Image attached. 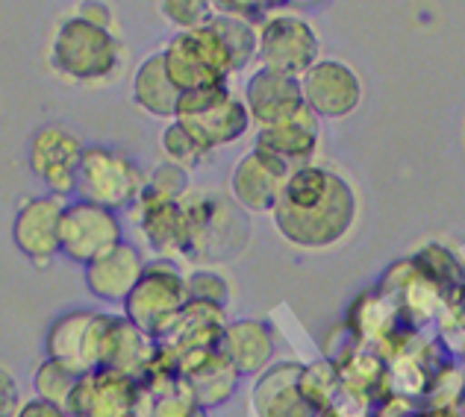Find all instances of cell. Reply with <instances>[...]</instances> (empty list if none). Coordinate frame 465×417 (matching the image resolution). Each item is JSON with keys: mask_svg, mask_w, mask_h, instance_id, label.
Returning <instances> with one entry per match:
<instances>
[{"mask_svg": "<svg viewBox=\"0 0 465 417\" xmlns=\"http://www.w3.org/2000/svg\"><path fill=\"white\" fill-rule=\"evenodd\" d=\"M360 206L351 182L322 165L295 168L272 208L274 227L301 250H327L351 236Z\"/></svg>", "mask_w": 465, "mask_h": 417, "instance_id": "cell-1", "label": "cell"}, {"mask_svg": "<svg viewBox=\"0 0 465 417\" xmlns=\"http://www.w3.org/2000/svg\"><path fill=\"white\" fill-rule=\"evenodd\" d=\"M47 63L71 82H104L121 65V42L113 30L74 15L56 27Z\"/></svg>", "mask_w": 465, "mask_h": 417, "instance_id": "cell-2", "label": "cell"}, {"mask_svg": "<svg viewBox=\"0 0 465 417\" xmlns=\"http://www.w3.org/2000/svg\"><path fill=\"white\" fill-rule=\"evenodd\" d=\"M186 274L171 259H153L144 262V271L127 294V300L121 303V309L139 333L156 341L168 333L177 315L186 309Z\"/></svg>", "mask_w": 465, "mask_h": 417, "instance_id": "cell-3", "label": "cell"}, {"mask_svg": "<svg viewBox=\"0 0 465 417\" xmlns=\"http://www.w3.org/2000/svg\"><path fill=\"white\" fill-rule=\"evenodd\" d=\"M144 189V174L130 156L113 150V147H83L74 194L77 200L104 206L109 212H121L127 206H136Z\"/></svg>", "mask_w": 465, "mask_h": 417, "instance_id": "cell-4", "label": "cell"}, {"mask_svg": "<svg viewBox=\"0 0 465 417\" xmlns=\"http://www.w3.org/2000/svg\"><path fill=\"white\" fill-rule=\"evenodd\" d=\"M174 121L186 127L210 153L239 141L251 127V115L244 109L242 97L232 94L227 85L183 92Z\"/></svg>", "mask_w": 465, "mask_h": 417, "instance_id": "cell-5", "label": "cell"}, {"mask_svg": "<svg viewBox=\"0 0 465 417\" xmlns=\"http://www.w3.org/2000/svg\"><path fill=\"white\" fill-rule=\"evenodd\" d=\"M153 391L139 376L118 371H89L77 379L68 400L71 417H151Z\"/></svg>", "mask_w": 465, "mask_h": 417, "instance_id": "cell-6", "label": "cell"}, {"mask_svg": "<svg viewBox=\"0 0 465 417\" xmlns=\"http://www.w3.org/2000/svg\"><path fill=\"white\" fill-rule=\"evenodd\" d=\"M163 59L168 77L180 89V94L194 89H210V85H227L232 73L224 44L210 27L177 33L165 44Z\"/></svg>", "mask_w": 465, "mask_h": 417, "instance_id": "cell-7", "label": "cell"}, {"mask_svg": "<svg viewBox=\"0 0 465 417\" xmlns=\"http://www.w3.org/2000/svg\"><path fill=\"white\" fill-rule=\"evenodd\" d=\"M256 30H260V47H256L260 68L301 77L310 65L318 63L322 42L303 18L280 12V15L262 18V24H256Z\"/></svg>", "mask_w": 465, "mask_h": 417, "instance_id": "cell-8", "label": "cell"}, {"mask_svg": "<svg viewBox=\"0 0 465 417\" xmlns=\"http://www.w3.org/2000/svg\"><path fill=\"white\" fill-rule=\"evenodd\" d=\"M121 241H124V232H121L118 212L85 200L65 203L63 224H59V253L65 259L85 267Z\"/></svg>", "mask_w": 465, "mask_h": 417, "instance_id": "cell-9", "label": "cell"}, {"mask_svg": "<svg viewBox=\"0 0 465 417\" xmlns=\"http://www.w3.org/2000/svg\"><path fill=\"white\" fill-rule=\"evenodd\" d=\"M303 106L318 121H339L348 118L351 112H357V106L362 101V82L353 73L351 65H345L341 59H318L315 65L298 77Z\"/></svg>", "mask_w": 465, "mask_h": 417, "instance_id": "cell-10", "label": "cell"}, {"mask_svg": "<svg viewBox=\"0 0 465 417\" xmlns=\"http://www.w3.org/2000/svg\"><path fill=\"white\" fill-rule=\"evenodd\" d=\"M109 315L104 312H65L47 329L45 350L47 359L71 367L74 373L97 371V355H101V338L106 329Z\"/></svg>", "mask_w": 465, "mask_h": 417, "instance_id": "cell-11", "label": "cell"}, {"mask_svg": "<svg viewBox=\"0 0 465 417\" xmlns=\"http://www.w3.org/2000/svg\"><path fill=\"white\" fill-rule=\"evenodd\" d=\"M83 144L63 127H45L30 141V170L45 182L51 198L65 200L74 194V177Z\"/></svg>", "mask_w": 465, "mask_h": 417, "instance_id": "cell-12", "label": "cell"}, {"mask_svg": "<svg viewBox=\"0 0 465 417\" xmlns=\"http://www.w3.org/2000/svg\"><path fill=\"white\" fill-rule=\"evenodd\" d=\"M63 208L65 200L51 198V194L30 198L18 206L15 220H12V241L33 265H51L54 256H59Z\"/></svg>", "mask_w": 465, "mask_h": 417, "instance_id": "cell-13", "label": "cell"}, {"mask_svg": "<svg viewBox=\"0 0 465 417\" xmlns=\"http://www.w3.org/2000/svg\"><path fill=\"white\" fill-rule=\"evenodd\" d=\"M242 103L248 109L251 124H256L260 130L283 124V121L295 118L307 109L303 106L298 77H289V73H280L272 68H256L251 73L248 82H244Z\"/></svg>", "mask_w": 465, "mask_h": 417, "instance_id": "cell-14", "label": "cell"}, {"mask_svg": "<svg viewBox=\"0 0 465 417\" xmlns=\"http://www.w3.org/2000/svg\"><path fill=\"white\" fill-rule=\"evenodd\" d=\"M292 170L262 150H248L230 174V194L244 212H272Z\"/></svg>", "mask_w": 465, "mask_h": 417, "instance_id": "cell-15", "label": "cell"}, {"mask_svg": "<svg viewBox=\"0 0 465 417\" xmlns=\"http://www.w3.org/2000/svg\"><path fill=\"white\" fill-rule=\"evenodd\" d=\"M301 367L295 362L272 364L256 376L251 406L256 417H318L315 406L301 391Z\"/></svg>", "mask_w": 465, "mask_h": 417, "instance_id": "cell-16", "label": "cell"}, {"mask_svg": "<svg viewBox=\"0 0 465 417\" xmlns=\"http://www.w3.org/2000/svg\"><path fill=\"white\" fill-rule=\"evenodd\" d=\"M177 376L183 379V385L192 391L194 402H198L203 412L227 402L239 383V373L232 371L227 355L218 347L192 353L186 359H180Z\"/></svg>", "mask_w": 465, "mask_h": 417, "instance_id": "cell-17", "label": "cell"}, {"mask_svg": "<svg viewBox=\"0 0 465 417\" xmlns=\"http://www.w3.org/2000/svg\"><path fill=\"white\" fill-rule=\"evenodd\" d=\"M142 271H144V259L139 247L130 241H121L109 253H104L101 259L85 265V288L97 300L121 305L133 291V286L139 282Z\"/></svg>", "mask_w": 465, "mask_h": 417, "instance_id": "cell-18", "label": "cell"}, {"mask_svg": "<svg viewBox=\"0 0 465 417\" xmlns=\"http://www.w3.org/2000/svg\"><path fill=\"white\" fill-rule=\"evenodd\" d=\"M318 118L303 109L295 118L283 121V124L274 127H262L260 136H256V150H262L268 156H274L277 162H283L289 170L312 165V156L318 153Z\"/></svg>", "mask_w": 465, "mask_h": 417, "instance_id": "cell-19", "label": "cell"}, {"mask_svg": "<svg viewBox=\"0 0 465 417\" xmlns=\"http://www.w3.org/2000/svg\"><path fill=\"white\" fill-rule=\"evenodd\" d=\"M151 355L153 338L139 333L124 315H109L101 338V355H97V371H118L142 379Z\"/></svg>", "mask_w": 465, "mask_h": 417, "instance_id": "cell-20", "label": "cell"}, {"mask_svg": "<svg viewBox=\"0 0 465 417\" xmlns=\"http://www.w3.org/2000/svg\"><path fill=\"white\" fill-rule=\"evenodd\" d=\"M218 350L227 355L232 371L239 376H260L272 367L274 359V335L262 321H236L224 324Z\"/></svg>", "mask_w": 465, "mask_h": 417, "instance_id": "cell-21", "label": "cell"}, {"mask_svg": "<svg viewBox=\"0 0 465 417\" xmlns=\"http://www.w3.org/2000/svg\"><path fill=\"white\" fill-rule=\"evenodd\" d=\"M133 103L153 118L174 121L177 103H180V89L168 77L163 53L148 56L136 68V73H133Z\"/></svg>", "mask_w": 465, "mask_h": 417, "instance_id": "cell-22", "label": "cell"}, {"mask_svg": "<svg viewBox=\"0 0 465 417\" xmlns=\"http://www.w3.org/2000/svg\"><path fill=\"white\" fill-rule=\"evenodd\" d=\"M218 39H222L224 51L230 56L232 73L248 68L256 59V47H260V30H256L253 21H242V18H230V15H213V21L206 24Z\"/></svg>", "mask_w": 465, "mask_h": 417, "instance_id": "cell-23", "label": "cell"}, {"mask_svg": "<svg viewBox=\"0 0 465 417\" xmlns=\"http://www.w3.org/2000/svg\"><path fill=\"white\" fill-rule=\"evenodd\" d=\"M412 265H415V271L424 279H430L442 294H450L465 286L462 262L448 247H442V244H427L424 250L412 256Z\"/></svg>", "mask_w": 465, "mask_h": 417, "instance_id": "cell-24", "label": "cell"}, {"mask_svg": "<svg viewBox=\"0 0 465 417\" xmlns=\"http://www.w3.org/2000/svg\"><path fill=\"white\" fill-rule=\"evenodd\" d=\"M80 373H74L71 367L59 364L54 359H45L33 373V391L35 397L45 402H54L59 409H68V400L74 394Z\"/></svg>", "mask_w": 465, "mask_h": 417, "instance_id": "cell-25", "label": "cell"}, {"mask_svg": "<svg viewBox=\"0 0 465 417\" xmlns=\"http://www.w3.org/2000/svg\"><path fill=\"white\" fill-rule=\"evenodd\" d=\"M159 147H163L165 153V162L177 165L183 170H194L198 165L206 162V156H210V150L192 136V132L177 124V121H171V124L163 130V139H159Z\"/></svg>", "mask_w": 465, "mask_h": 417, "instance_id": "cell-26", "label": "cell"}, {"mask_svg": "<svg viewBox=\"0 0 465 417\" xmlns=\"http://www.w3.org/2000/svg\"><path fill=\"white\" fill-rule=\"evenodd\" d=\"M189 191V170H183L171 162L156 165L148 177H144V189H142V198L136 206L144 203H171V200H180L183 194Z\"/></svg>", "mask_w": 465, "mask_h": 417, "instance_id": "cell-27", "label": "cell"}, {"mask_svg": "<svg viewBox=\"0 0 465 417\" xmlns=\"http://www.w3.org/2000/svg\"><path fill=\"white\" fill-rule=\"evenodd\" d=\"M339 388H341V383H339L333 362H312L307 367H301V391L315 406L318 414L327 409V402L336 397Z\"/></svg>", "mask_w": 465, "mask_h": 417, "instance_id": "cell-28", "label": "cell"}, {"mask_svg": "<svg viewBox=\"0 0 465 417\" xmlns=\"http://www.w3.org/2000/svg\"><path fill=\"white\" fill-rule=\"evenodd\" d=\"M153 391V406L151 417H201L203 409L194 402L192 391L183 385V379H171L163 388H151Z\"/></svg>", "mask_w": 465, "mask_h": 417, "instance_id": "cell-29", "label": "cell"}, {"mask_svg": "<svg viewBox=\"0 0 465 417\" xmlns=\"http://www.w3.org/2000/svg\"><path fill=\"white\" fill-rule=\"evenodd\" d=\"M159 12H163V18L180 33L201 30L215 15L213 0H159Z\"/></svg>", "mask_w": 465, "mask_h": 417, "instance_id": "cell-30", "label": "cell"}, {"mask_svg": "<svg viewBox=\"0 0 465 417\" xmlns=\"http://www.w3.org/2000/svg\"><path fill=\"white\" fill-rule=\"evenodd\" d=\"M186 291L192 303H206V305H215V309H224L230 300L227 279L218 271H210V267L186 274Z\"/></svg>", "mask_w": 465, "mask_h": 417, "instance_id": "cell-31", "label": "cell"}, {"mask_svg": "<svg viewBox=\"0 0 465 417\" xmlns=\"http://www.w3.org/2000/svg\"><path fill=\"white\" fill-rule=\"evenodd\" d=\"M274 4H280V0H213V9L215 15H230L256 24V18L268 15Z\"/></svg>", "mask_w": 465, "mask_h": 417, "instance_id": "cell-32", "label": "cell"}, {"mask_svg": "<svg viewBox=\"0 0 465 417\" xmlns=\"http://www.w3.org/2000/svg\"><path fill=\"white\" fill-rule=\"evenodd\" d=\"M21 391L6 367H0V417H15L21 412Z\"/></svg>", "mask_w": 465, "mask_h": 417, "instance_id": "cell-33", "label": "cell"}, {"mask_svg": "<svg viewBox=\"0 0 465 417\" xmlns=\"http://www.w3.org/2000/svg\"><path fill=\"white\" fill-rule=\"evenodd\" d=\"M77 18L94 24V27H106L113 30V12H109L106 4H101V0H85V4L80 6Z\"/></svg>", "mask_w": 465, "mask_h": 417, "instance_id": "cell-34", "label": "cell"}, {"mask_svg": "<svg viewBox=\"0 0 465 417\" xmlns=\"http://www.w3.org/2000/svg\"><path fill=\"white\" fill-rule=\"evenodd\" d=\"M15 417H71L65 409H59V406H54V402H45V400H30V402H24L21 406V412L15 414Z\"/></svg>", "mask_w": 465, "mask_h": 417, "instance_id": "cell-35", "label": "cell"}, {"mask_svg": "<svg viewBox=\"0 0 465 417\" xmlns=\"http://www.w3.org/2000/svg\"><path fill=\"white\" fill-rule=\"evenodd\" d=\"M286 4H312V0H286Z\"/></svg>", "mask_w": 465, "mask_h": 417, "instance_id": "cell-36", "label": "cell"}]
</instances>
